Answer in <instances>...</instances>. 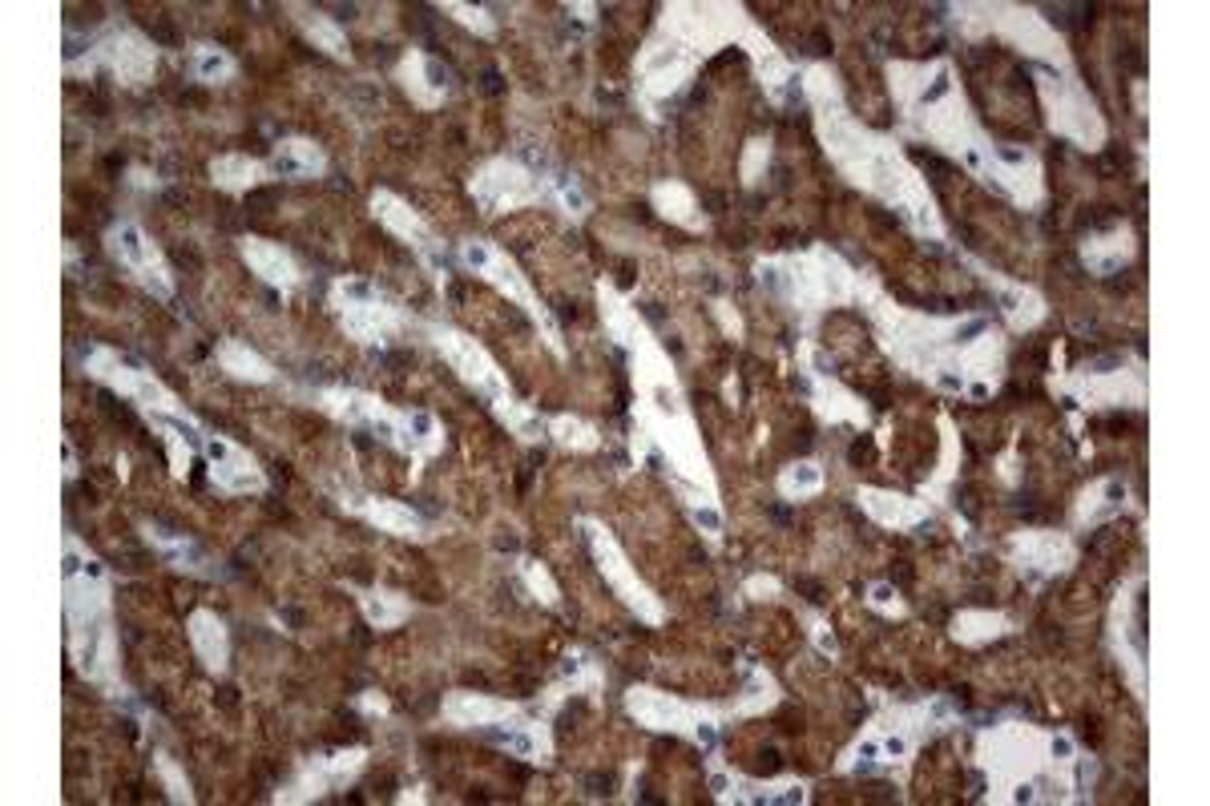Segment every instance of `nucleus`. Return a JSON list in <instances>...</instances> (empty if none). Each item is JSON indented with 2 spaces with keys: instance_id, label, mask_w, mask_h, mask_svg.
Segmentation results:
<instances>
[{
  "instance_id": "b1692460",
  "label": "nucleus",
  "mask_w": 1210,
  "mask_h": 806,
  "mask_svg": "<svg viewBox=\"0 0 1210 806\" xmlns=\"http://www.w3.org/2000/svg\"><path fill=\"white\" fill-rule=\"evenodd\" d=\"M654 198H658L662 214H671V218H678V223H694V218H690L694 198L682 186H658V194H654Z\"/></svg>"
},
{
  "instance_id": "1a4fd4ad",
  "label": "nucleus",
  "mask_w": 1210,
  "mask_h": 806,
  "mask_svg": "<svg viewBox=\"0 0 1210 806\" xmlns=\"http://www.w3.org/2000/svg\"><path fill=\"white\" fill-rule=\"evenodd\" d=\"M593 549H598L601 573L610 577L613 589H618V593L625 597V605L642 609L646 617H658V609H654V601H650V593H646V589H642V584L634 581V573H630V569H625V561H622V552L613 549V540L606 537V533H593Z\"/></svg>"
},
{
  "instance_id": "ddd939ff",
  "label": "nucleus",
  "mask_w": 1210,
  "mask_h": 806,
  "mask_svg": "<svg viewBox=\"0 0 1210 806\" xmlns=\"http://www.w3.org/2000/svg\"><path fill=\"white\" fill-rule=\"evenodd\" d=\"M218 367H223L226 375H235V379H247V384H270V379H275L270 363L263 359L259 351H250L247 343H235V340L218 347Z\"/></svg>"
},
{
  "instance_id": "cd10ccee",
  "label": "nucleus",
  "mask_w": 1210,
  "mask_h": 806,
  "mask_svg": "<svg viewBox=\"0 0 1210 806\" xmlns=\"http://www.w3.org/2000/svg\"><path fill=\"white\" fill-rule=\"evenodd\" d=\"M525 573H529V584H533V593L545 601V605H557V584H553V577L540 569V565H525Z\"/></svg>"
},
{
  "instance_id": "bb28decb",
  "label": "nucleus",
  "mask_w": 1210,
  "mask_h": 806,
  "mask_svg": "<svg viewBox=\"0 0 1210 806\" xmlns=\"http://www.w3.org/2000/svg\"><path fill=\"white\" fill-rule=\"evenodd\" d=\"M307 36H311L315 45L328 49V53H343V36H340V29H335V24H331V21H323L319 12H315V21H307Z\"/></svg>"
},
{
  "instance_id": "dca6fc26",
  "label": "nucleus",
  "mask_w": 1210,
  "mask_h": 806,
  "mask_svg": "<svg viewBox=\"0 0 1210 806\" xmlns=\"http://www.w3.org/2000/svg\"><path fill=\"white\" fill-rule=\"evenodd\" d=\"M275 165H279V174H287V178H307V174H319V170H323V153H319L311 141L291 138L279 146Z\"/></svg>"
},
{
  "instance_id": "9b49d317",
  "label": "nucleus",
  "mask_w": 1210,
  "mask_h": 806,
  "mask_svg": "<svg viewBox=\"0 0 1210 806\" xmlns=\"http://www.w3.org/2000/svg\"><path fill=\"white\" fill-rule=\"evenodd\" d=\"M630 713H634L638 722H646L654 726V730H682L686 726V706L682 701H674L671 694H658V690H630Z\"/></svg>"
},
{
  "instance_id": "a211bd4d",
  "label": "nucleus",
  "mask_w": 1210,
  "mask_h": 806,
  "mask_svg": "<svg viewBox=\"0 0 1210 806\" xmlns=\"http://www.w3.org/2000/svg\"><path fill=\"white\" fill-rule=\"evenodd\" d=\"M367 520L372 525H379L384 533H400V537H420V516L411 513V508H404V504L396 501H379L367 508Z\"/></svg>"
},
{
  "instance_id": "20e7f679",
  "label": "nucleus",
  "mask_w": 1210,
  "mask_h": 806,
  "mask_svg": "<svg viewBox=\"0 0 1210 806\" xmlns=\"http://www.w3.org/2000/svg\"><path fill=\"white\" fill-rule=\"evenodd\" d=\"M202 456L211 460V480L223 492H231V496L263 492V484H267V476H263V468L255 464V456L243 452L238 444H231V440H223V436H206V440H202Z\"/></svg>"
},
{
  "instance_id": "39448f33",
  "label": "nucleus",
  "mask_w": 1210,
  "mask_h": 806,
  "mask_svg": "<svg viewBox=\"0 0 1210 806\" xmlns=\"http://www.w3.org/2000/svg\"><path fill=\"white\" fill-rule=\"evenodd\" d=\"M335 307L343 311V323L360 340H379V335H388L396 327L392 307L379 303L376 294H372V287H364V282H340L335 287Z\"/></svg>"
},
{
  "instance_id": "f257e3e1",
  "label": "nucleus",
  "mask_w": 1210,
  "mask_h": 806,
  "mask_svg": "<svg viewBox=\"0 0 1210 806\" xmlns=\"http://www.w3.org/2000/svg\"><path fill=\"white\" fill-rule=\"evenodd\" d=\"M85 372L101 379L106 387H114L118 396L133 399L150 420H162V416H186V408L178 404V396L165 384L153 379V372H141L133 363H126L118 351L109 347H94L85 355Z\"/></svg>"
},
{
  "instance_id": "393cba45",
  "label": "nucleus",
  "mask_w": 1210,
  "mask_h": 806,
  "mask_svg": "<svg viewBox=\"0 0 1210 806\" xmlns=\"http://www.w3.org/2000/svg\"><path fill=\"white\" fill-rule=\"evenodd\" d=\"M820 488V468L815 464H791L788 476H783V492L788 496H807V492Z\"/></svg>"
},
{
  "instance_id": "aec40b11",
  "label": "nucleus",
  "mask_w": 1210,
  "mask_h": 806,
  "mask_svg": "<svg viewBox=\"0 0 1210 806\" xmlns=\"http://www.w3.org/2000/svg\"><path fill=\"white\" fill-rule=\"evenodd\" d=\"M376 214H379V218H384V223H388L396 234H404V238H416V243H420V238H428V234H424V223H420V218H416V214H411L400 198H392V194H376ZM420 246H424V243H420Z\"/></svg>"
},
{
  "instance_id": "6ab92c4d",
  "label": "nucleus",
  "mask_w": 1210,
  "mask_h": 806,
  "mask_svg": "<svg viewBox=\"0 0 1210 806\" xmlns=\"http://www.w3.org/2000/svg\"><path fill=\"white\" fill-rule=\"evenodd\" d=\"M190 73L206 85H218L235 73V61H231V53L218 45H199L194 49V57H190Z\"/></svg>"
},
{
  "instance_id": "9d476101",
  "label": "nucleus",
  "mask_w": 1210,
  "mask_h": 806,
  "mask_svg": "<svg viewBox=\"0 0 1210 806\" xmlns=\"http://www.w3.org/2000/svg\"><path fill=\"white\" fill-rule=\"evenodd\" d=\"M472 190L481 194L484 206H513V202L529 198V174L508 162H496L472 182Z\"/></svg>"
},
{
  "instance_id": "2eb2a0df",
  "label": "nucleus",
  "mask_w": 1210,
  "mask_h": 806,
  "mask_svg": "<svg viewBox=\"0 0 1210 806\" xmlns=\"http://www.w3.org/2000/svg\"><path fill=\"white\" fill-rule=\"evenodd\" d=\"M150 540L158 545V552H162L165 561L174 565V569H182V573H194V577H206V573H211V569H206L211 561H206V552H202L199 545H194V540H186V537H162L158 528L150 533Z\"/></svg>"
},
{
  "instance_id": "f3484780",
  "label": "nucleus",
  "mask_w": 1210,
  "mask_h": 806,
  "mask_svg": "<svg viewBox=\"0 0 1210 806\" xmlns=\"http://www.w3.org/2000/svg\"><path fill=\"white\" fill-rule=\"evenodd\" d=\"M404 77H408V89L420 97L424 106L440 101V94H445V73L436 69L428 57H411L408 65H404Z\"/></svg>"
},
{
  "instance_id": "423d86ee",
  "label": "nucleus",
  "mask_w": 1210,
  "mask_h": 806,
  "mask_svg": "<svg viewBox=\"0 0 1210 806\" xmlns=\"http://www.w3.org/2000/svg\"><path fill=\"white\" fill-rule=\"evenodd\" d=\"M436 343H440V351H445L448 359H452V367H457L464 379H469L472 387H481V391H501V375H496V367L489 363V355H484L481 347L472 340H464V335H457V331H436Z\"/></svg>"
},
{
  "instance_id": "7ed1b4c3",
  "label": "nucleus",
  "mask_w": 1210,
  "mask_h": 806,
  "mask_svg": "<svg viewBox=\"0 0 1210 806\" xmlns=\"http://www.w3.org/2000/svg\"><path fill=\"white\" fill-rule=\"evenodd\" d=\"M153 65H158V53L141 33L133 29H114L89 49V57L73 69H109L114 77H121L126 85H146L150 82Z\"/></svg>"
},
{
  "instance_id": "4468645a",
  "label": "nucleus",
  "mask_w": 1210,
  "mask_h": 806,
  "mask_svg": "<svg viewBox=\"0 0 1210 806\" xmlns=\"http://www.w3.org/2000/svg\"><path fill=\"white\" fill-rule=\"evenodd\" d=\"M508 713H513V706L493 698H476V694H457V698L448 701V718L460 726H489L508 718Z\"/></svg>"
},
{
  "instance_id": "a878e982",
  "label": "nucleus",
  "mask_w": 1210,
  "mask_h": 806,
  "mask_svg": "<svg viewBox=\"0 0 1210 806\" xmlns=\"http://www.w3.org/2000/svg\"><path fill=\"white\" fill-rule=\"evenodd\" d=\"M153 766H158V774H162V783H165V791H170V798H174V803H190V798H194V795H190L186 774L178 771V766L170 759H165V754H158V759H153Z\"/></svg>"
},
{
  "instance_id": "4be33fe9",
  "label": "nucleus",
  "mask_w": 1210,
  "mask_h": 806,
  "mask_svg": "<svg viewBox=\"0 0 1210 806\" xmlns=\"http://www.w3.org/2000/svg\"><path fill=\"white\" fill-rule=\"evenodd\" d=\"M396 593H367L364 597V609H367V617L376 621V625H396V621L408 613V605L404 601H392Z\"/></svg>"
},
{
  "instance_id": "6e6552de",
  "label": "nucleus",
  "mask_w": 1210,
  "mask_h": 806,
  "mask_svg": "<svg viewBox=\"0 0 1210 806\" xmlns=\"http://www.w3.org/2000/svg\"><path fill=\"white\" fill-rule=\"evenodd\" d=\"M238 250H243V262H247L263 282H270V287L291 291L295 282H299V267H295V258L287 255L279 243H267V238H255V234H250V238L238 243Z\"/></svg>"
},
{
  "instance_id": "412c9836",
  "label": "nucleus",
  "mask_w": 1210,
  "mask_h": 806,
  "mask_svg": "<svg viewBox=\"0 0 1210 806\" xmlns=\"http://www.w3.org/2000/svg\"><path fill=\"white\" fill-rule=\"evenodd\" d=\"M859 501L868 504V513L876 516V520H884V525H904V520H912V508H908L904 496H892V492H876L868 488Z\"/></svg>"
},
{
  "instance_id": "f03ea898",
  "label": "nucleus",
  "mask_w": 1210,
  "mask_h": 806,
  "mask_svg": "<svg viewBox=\"0 0 1210 806\" xmlns=\"http://www.w3.org/2000/svg\"><path fill=\"white\" fill-rule=\"evenodd\" d=\"M106 246H109V255L130 270V279L138 282L141 291L158 294V299H170V294H174V279H170V267H165L162 250L150 243V234L141 230L138 223L109 226Z\"/></svg>"
},
{
  "instance_id": "0eeeda50",
  "label": "nucleus",
  "mask_w": 1210,
  "mask_h": 806,
  "mask_svg": "<svg viewBox=\"0 0 1210 806\" xmlns=\"http://www.w3.org/2000/svg\"><path fill=\"white\" fill-rule=\"evenodd\" d=\"M186 633L194 654L202 657V666L211 669V674H223L226 662H231V633H226L223 617L211 613V609H194L186 621Z\"/></svg>"
},
{
  "instance_id": "5701e85b",
  "label": "nucleus",
  "mask_w": 1210,
  "mask_h": 806,
  "mask_svg": "<svg viewBox=\"0 0 1210 806\" xmlns=\"http://www.w3.org/2000/svg\"><path fill=\"white\" fill-rule=\"evenodd\" d=\"M553 432H557V440H561L565 448H598L593 428L581 420H569V416H561V420L553 423Z\"/></svg>"
},
{
  "instance_id": "f8f14e48",
  "label": "nucleus",
  "mask_w": 1210,
  "mask_h": 806,
  "mask_svg": "<svg viewBox=\"0 0 1210 806\" xmlns=\"http://www.w3.org/2000/svg\"><path fill=\"white\" fill-rule=\"evenodd\" d=\"M263 178H267V165L247 158V153H223V158H214L211 162V182L231 190V194H243V190L259 186Z\"/></svg>"
}]
</instances>
